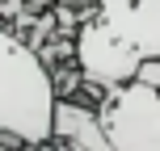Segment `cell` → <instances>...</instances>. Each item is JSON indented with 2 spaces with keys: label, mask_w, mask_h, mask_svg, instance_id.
Returning a JSON list of instances; mask_svg holds the SVG:
<instances>
[{
  "label": "cell",
  "mask_w": 160,
  "mask_h": 151,
  "mask_svg": "<svg viewBox=\"0 0 160 151\" xmlns=\"http://www.w3.org/2000/svg\"><path fill=\"white\" fill-rule=\"evenodd\" d=\"M101 126L114 151H160V88L127 80L101 92Z\"/></svg>",
  "instance_id": "cell-2"
},
{
  "label": "cell",
  "mask_w": 160,
  "mask_h": 151,
  "mask_svg": "<svg viewBox=\"0 0 160 151\" xmlns=\"http://www.w3.org/2000/svg\"><path fill=\"white\" fill-rule=\"evenodd\" d=\"M51 143H68V147H88V151H114L110 134L101 126V109L84 101H55V126H51Z\"/></svg>",
  "instance_id": "cell-5"
},
{
  "label": "cell",
  "mask_w": 160,
  "mask_h": 151,
  "mask_svg": "<svg viewBox=\"0 0 160 151\" xmlns=\"http://www.w3.org/2000/svg\"><path fill=\"white\" fill-rule=\"evenodd\" d=\"M135 80H143V84H156V88H160V59H156V55H148L143 63H139Z\"/></svg>",
  "instance_id": "cell-6"
},
{
  "label": "cell",
  "mask_w": 160,
  "mask_h": 151,
  "mask_svg": "<svg viewBox=\"0 0 160 151\" xmlns=\"http://www.w3.org/2000/svg\"><path fill=\"white\" fill-rule=\"evenodd\" d=\"M72 55H76V67H80V76H84V84H97V88H114V84L135 80L139 63H143V55H139L131 42H122L118 34L97 17L93 4H88V17L76 30Z\"/></svg>",
  "instance_id": "cell-3"
},
{
  "label": "cell",
  "mask_w": 160,
  "mask_h": 151,
  "mask_svg": "<svg viewBox=\"0 0 160 151\" xmlns=\"http://www.w3.org/2000/svg\"><path fill=\"white\" fill-rule=\"evenodd\" d=\"M59 84L30 38L0 25V134L13 147L51 143Z\"/></svg>",
  "instance_id": "cell-1"
},
{
  "label": "cell",
  "mask_w": 160,
  "mask_h": 151,
  "mask_svg": "<svg viewBox=\"0 0 160 151\" xmlns=\"http://www.w3.org/2000/svg\"><path fill=\"white\" fill-rule=\"evenodd\" d=\"M59 4H76V8L93 4L97 17L122 42H131L143 59L148 55L160 59V0H59Z\"/></svg>",
  "instance_id": "cell-4"
}]
</instances>
